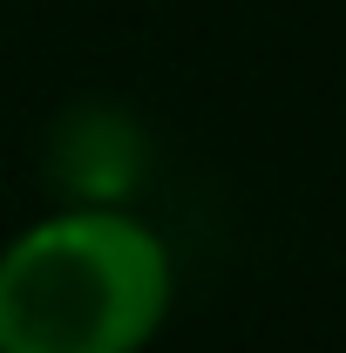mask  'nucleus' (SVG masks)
Masks as SVG:
<instances>
[{
  "instance_id": "obj_1",
  "label": "nucleus",
  "mask_w": 346,
  "mask_h": 353,
  "mask_svg": "<svg viewBox=\"0 0 346 353\" xmlns=\"http://www.w3.org/2000/svg\"><path fill=\"white\" fill-rule=\"evenodd\" d=\"M176 259L130 204H61L0 245V353H143Z\"/></svg>"
},
{
  "instance_id": "obj_2",
  "label": "nucleus",
  "mask_w": 346,
  "mask_h": 353,
  "mask_svg": "<svg viewBox=\"0 0 346 353\" xmlns=\"http://www.w3.org/2000/svg\"><path fill=\"white\" fill-rule=\"evenodd\" d=\"M143 163H150V150H143L136 123L116 109H75V116H61V130L48 143V170L68 204H123Z\"/></svg>"
}]
</instances>
